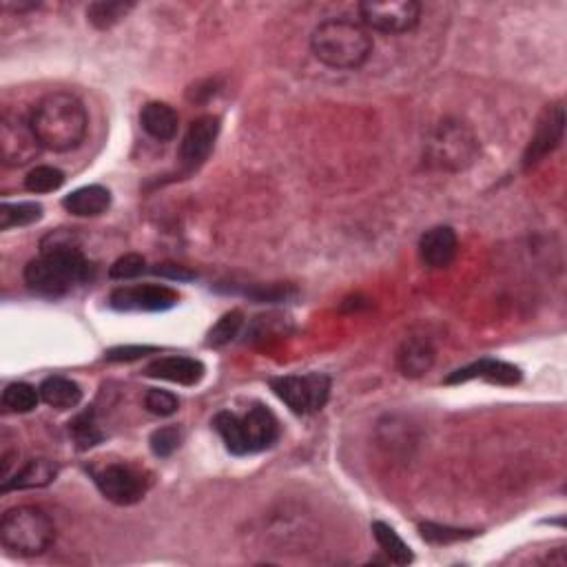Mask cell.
Wrapping results in <instances>:
<instances>
[{
    "label": "cell",
    "mask_w": 567,
    "mask_h": 567,
    "mask_svg": "<svg viewBox=\"0 0 567 567\" xmlns=\"http://www.w3.org/2000/svg\"><path fill=\"white\" fill-rule=\"evenodd\" d=\"M91 264L71 244L67 233H51L40 246V255L25 266V282L34 293L51 297H65L76 286L89 282Z\"/></svg>",
    "instance_id": "cell-1"
},
{
    "label": "cell",
    "mask_w": 567,
    "mask_h": 567,
    "mask_svg": "<svg viewBox=\"0 0 567 567\" xmlns=\"http://www.w3.org/2000/svg\"><path fill=\"white\" fill-rule=\"evenodd\" d=\"M40 147L56 153L78 149L87 136L89 116L82 100L67 91H54L36 102L29 116Z\"/></svg>",
    "instance_id": "cell-2"
},
{
    "label": "cell",
    "mask_w": 567,
    "mask_h": 567,
    "mask_svg": "<svg viewBox=\"0 0 567 567\" xmlns=\"http://www.w3.org/2000/svg\"><path fill=\"white\" fill-rule=\"evenodd\" d=\"M313 56L333 69H359L373 54V38L362 23L348 18H328L311 36Z\"/></svg>",
    "instance_id": "cell-3"
},
{
    "label": "cell",
    "mask_w": 567,
    "mask_h": 567,
    "mask_svg": "<svg viewBox=\"0 0 567 567\" xmlns=\"http://www.w3.org/2000/svg\"><path fill=\"white\" fill-rule=\"evenodd\" d=\"M56 539V525L36 505H18L7 510L0 521V543L18 556L43 554Z\"/></svg>",
    "instance_id": "cell-4"
},
{
    "label": "cell",
    "mask_w": 567,
    "mask_h": 567,
    "mask_svg": "<svg viewBox=\"0 0 567 567\" xmlns=\"http://www.w3.org/2000/svg\"><path fill=\"white\" fill-rule=\"evenodd\" d=\"M479 153V140L461 120H443L432 129L426 142V156L432 167L443 171H463Z\"/></svg>",
    "instance_id": "cell-5"
},
{
    "label": "cell",
    "mask_w": 567,
    "mask_h": 567,
    "mask_svg": "<svg viewBox=\"0 0 567 567\" xmlns=\"http://www.w3.org/2000/svg\"><path fill=\"white\" fill-rule=\"evenodd\" d=\"M273 393L291 408L295 415H315L331 397V379L322 373L286 375L271 379Z\"/></svg>",
    "instance_id": "cell-6"
},
{
    "label": "cell",
    "mask_w": 567,
    "mask_h": 567,
    "mask_svg": "<svg viewBox=\"0 0 567 567\" xmlns=\"http://www.w3.org/2000/svg\"><path fill=\"white\" fill-rule=\"evenodd\" d=\"M362 25L381 34H406L419 25L421 7L412 0H368L359 5Z\"/></svg>",
    "instance_id": "cell-7"
},
{
    "label": "cell",
    "mask_w": 567,
    "mask_h": 567,
    "mask_svg": "<svg viewBox=\"0 0 567 567\" xmlns=\"http://www.w3.org/2000/svg\"><path fill=\"white\" fill-rule=\"evenodd\" d=\"M91 474L102 497L116 505L138 503L147 492V481L142 479V474L125 463H109V466L91 470Z\"/></svg>",
    "instance_id": "cell-8"
},
{
    "label": "cell",
    "mask_w": 567,
    "mask_h": 567,
    "mask_svg": "<svg viewBox=\"0 0 567 567\" xmlns=\"http://www.w3.org/2000/svg\"><path fill=\"white\" fill-rule=\"evenodd\" d=\"M109 304L125 313H160L178 304V293L160 284L122 286L111 293Z\"/></svg>",
    "instance_id": "cell-9"
},
{
    "label": "cell",
    "mask_w": 567,
    "mask_h": 567,
    "mask_svg": "<svg viewBox=\"0 0 567 567\" xmlns=\"http://www.w3.org/2000/svg\"><path fill=\"white\" fill-rule=\"evenodd\" d=\"M40 151V142L29 120L3 118L0 125V158L7 167H23L32 162Z\"/></svg>",
    "instance_id": "cell-10"
},
{
    "label": "cell",
    "mask_w": 567,
    "mask_h": 567,
    "mask_svg": "<svg viewBox=\"0 0 567 567\" xmlns=\"http://www.w3.org/2000/svg\"><path fill=\"white\" fill-rule=\"evenodd\" d=\"M563 133H565V111L559 102V105H552L543 111L528 149L523 153V169L536 167V164L548 156V153L559 147Z\"/></svg>",
    "instance_id": "cell-11"
},
{
    "label": "cell",
    "mask_w": 567,
    "mask_h": 567,
    "mask_svg": "<svg viewBox=\"0 0 567 567\" xmlns=\"http://www.w3.org/2000/svg\"><path fill=\"white\" fill-rule=\"evenodd\" d=\"M220 136V118L202 116L189 127L180 144V162L187 171H195L206 162Z\"/></svg>",
    "instance_id": "cell-12"
},
{
    "label": "cell",
    "mask_w": 567,
    "mask_h": 567,
    "mask_svg": "<svg viewBox=\"0 0 567 567\" xmlns=\"http://www.w3.org/2000/svg\"><path fill=\"white\" fill-rule=\"evenodd\" d=\"M242 428L249 452H262L280 439V424H277L273 412L262 404L249 408V412L242 417Z\"/></svg>",
    "instance_id": "cell-13"
},
{
    "label": "cell",
    "mask_w": 567,
    "mask_h": 567,
    "mask_svg": "<svg viewBox=\"0 0 567 567\" xmlns=\"http://www.w3.org/2000/svg\"><path fill=\"white\" fill-rule=\"evenodd\" d=\"M459 249L457 233L450 226H435L426 231L419 240V255L421 262L430 268H446L455 260Z\"/></svg>",
    "instance_id": "cell-14"
},
{
    "label": "cell",
    "mask_w": 567,
    "mask_h": 567,
    "mask_svg": "<svg viewBox=\"0 0 567 567\" xmlns=\"http://www.w3.org/2000/svg\"><path fill=\"white\" fill-rule=\"evenodd\" d=\"M470 379H486L490 384L514 386L521 381V370L512 364L497 362V359H481V362L455 370V373L446 379V384H466Z\"/></svg>",
    "instance_id": "cell-15"
},
{
    "label": "cell",
    "mask_w": 567,
    "mask_h": 567,
    "mask_svg": "<svg viewBox=\"0 0 567 567\" xmlns=\"http://www.w3.org/2000/svg\"><path fill=\"white\" fill-rule=\"evenodd\" d=\"M435 346L426 337H408L397 350V368L399 373L410 379L424 377L435 366Z\"/></svg>",
    "instance_id": "cell-16"
},
{
    "label": "cell",
    "mask_w": 567,
    "mask_h": 567,
    "mask_svg": "<svg viewBox=\"0 0 567 567\" xmlns=\"http://www.w3.org/2000/svg\"><path fill=\"white\" fill-rule=\"evenodd\" d=\"M153 379H164L173 381V384L182 386H193L204 377V366L198 359L191 357H160L156 362H151L144 370Z\"/></svg>",
    "instance_id": "cell-17"
},
{
    "label": "cell",
    "mask_w": 567,
    "mask_h": 567,
    "mask_svg": "<svg viewBox=\"0 0 567 567\" xmlns=\"http://www.w3.org/2000/svg\"><path fill=\"white\" fill-rule=\"evenodd\" d=\"M140 125L153 140L167 142L173 140L175 133H178L180 118L167 102H149V105H144L140 111Z\"/></svg>",
    "instance_id": "cell-18"
},
{
    "label": "cell",
    "mask_w": 567,
    "mask_h": 567,
    "mask_svg": "<svg viewBox=\"0 0 567 567\" xmlns=\"http://www.w3.org/2000/svg\"><path fill=\"white\" fill-rule=\"evenodd\" d=\"M58 477V466L49 459H32L20 468L12 479H5L0 490H34V488H45L51 481Z\"/></svg>",
    "instance_id": "cell-19"
},
{
    "label": "cell",
    "mask_w": 567,
    "mask_h": 567,
    "mask_svg": "<svg viewBox=\"0 0 567 567\" xmlns=\"http://www.w3.org/2000/svg\"><path fill=\"white\" fill-rule=\"evenodd\" d=\"M63 206L78 218H96V215L105 213L111 206V193L109 189L100 187V184H89V187L76 189L63 200Z\"/></svg>",
    "instance_id": "cell-20"
},
{
    "label": "cell",
    "mask_w": 567,
    "mask_h": 567,
    "mask_svg": "<svg viewBox=\"0 0 567 567\" xmlns=\"http://www.w3.org/2000/svg\"><path fill=\"white\" fill-rule=\"evenodd\" d=\"M40 399L45 401L49 408L56 410H71L80 404L82 399V390L67 377H49L40 384Z\"/></svg>",
    "instance_id": "cell-21"
},
{
    "label": "cell",
    "mask_w": 567,
    "mask_h": 567,
    "mask_svg": "<svg viewBox=\"0 0 567 567\" xmlns=\"http://www.w3.org/2000/svg\"><path fill=\"white\" fill-rule=\"evenodd\" d=\"M373 534H375V541L381 550H384V554L388 556V561L390 563H395V565H410L412 559V550L408 548V545L404 543V539L390 528L388 523L384 521H375L373 523Z\"/></svg>",
    "instance_id": "cell-22"
},
{
    "label": "cell",
    "mask_w": 567,
    "mask_h": 567,
    "mask_svg": "<svg viewBox=\"0 0 567 567\" xmlns=\"http://www.w3.org/2000/svg\"><path fill=\"white\" fill-rule=\"evenodd\" d=\"M213 426L215 430H218V435L224 439L229 452H233V455L237 457L249 455V446H246L240 415H235V412H229V410H222L215 415Z\"/></svg>",
    "instance_id": "cell-23"
},
{
    "label": "cell",
    "mask_w": 567,
    "mask_h": 567,
    "mask_svg": "<svg viewBox=\"0 0 567 567\" xmlns=\"http://www.w3.org/2000/svg\"><path fill=\"white\" fill-rule=\"evenodd\" d=\"M43 218V206L38 202H16L0 204V231L16 229V226H29Z\"/></svg>",
    "instance_id": "cell-24"
},
{
    "label": "cell",
    "mask_w": 567,
    "mask_h": 567,
    "mask_svg": "<svg viewBox=\"0 0 567 567\" xmlns=\"http://www.w3.org/2000/svg\"><path fill=\"white\" fill-rule=\"evenodd\" d=\"M69 432H71V437H74L78 450L94 448L102 439H105V435H102L100 428H98L96 415L91 410L82 412V415H78L74 421H71Z\"/></svg>",
    "instance_id": "cell-25"
},
{
    "label": "cell",
    "mask_w": 567,
    "mask_h": 567,
    "mask_svg": "<svg viewBox=\"0 0 567 567\" xmlns=\"http://www.w3.org/2000/svg\"><path fill=\"white\" fill-rule=\"evenodd\" d=\"M133 9V3H94L87 9V20L96 29H111Z\"/></svg>",
    "instance_id": "cell-26"
},
{
    "label": "cell",
    "mask_w": 567,
    "mask_h": 567,
    "mask_svg": "<svg viewBox=\"0 0 567 567\" xmlns=\"http://www.w3.org/2000/svg\"><path fill=\"white\" fill-rule=\"evenodd\" d=\"M40 401V390H36L34 386L29 384H9L3 393V406L12 412H32Z\"/></svg>",
    "instance_id": "cell-27"
},
{
    "label": "cell",
    "mask_w": 567,
    "mask_h": 567,
    "mask_svg": "<svg viewBox=\"0 0 567 567\" xmlns=\"http://www.w3.org/2000/svg\"><path fill=\"white\" fill-rule=\"evenodd\" d=\"M65 184V173L56 167H36L27 173L25 178V189L29 193L43 195V193H54Z\"/></svg>",
    "instance_id": "cell-28"
},
{
    "label": "cell",
    "mask_w": 567,
    "mask_h": 567,
    "mask_svg": "<svg viewBox=\"0 0 567 567\" xmlns=\"http://www.w3.org/2000/svg\"><path fill=\"white\" fill-rule=\"evenodd\" d=\"M242 324H244V317H242L240 311L226 313V315L220 319V322L211 328V333H209V339H206V344L213 346V348H220V346L231 344L233 339L237 337V333H240Z\"/></svg>",
    "instance_id": "cell-29"
},
{
    "label": "cell",
    "mask_w": 567,
    "mask_h": 567,
    "mask_svg": "<svg viewBox=\"0 0 567 567\" xmlns=\"http://www.w3.org/2000/svg\"><path fill=\"white\" fill-rule=\"evenodd\" d=\"M419 532L428 543H435V545H448V543H455V541H466V539H470V536H474L472 530L448 528V525H437V523H421Z\"/></svg>",
    "instance_id": "cell-30"
},
{
    "label": "cell",
    "mask_w": 567,
    "mask_h": 567,
    "mask_svg": "<svg viewBox=\"0 0 567 567\" xmlns=\"http://www.w3.org/2000/svg\"><path fill=\"white\" fill-rule=\"evenodd\" d=\"M144 408H147L151 415L156 417H171L178 412L180 408V401L175 395H171L169 390H158V388H151L147 397H144Z\"/></svg>",
    "instance_id": "cell-31"
},
{
    "label": "cell",
    "mask_w": 567,
    "mask_h": 567,
    "mask_svg": "<svg viewBox=\"0 0 567 567\" xmlns=\"http://www.w3.org/2000/svg\"><path fill=\"white\" fill-rule=\"evenodd\" d=\"M144 271H147V262H144V257L138 253H129L113 262V266L109 268V277L111 280H133V277L142 275Z\"/></svg>",
    "instance_id": "cell-32"
},
{
    "label": "cell",
    "mask_w": 567,
    "mask_h": 567,
    "mask_svg": "<svg viewBox=\"0 0 567 567\" xmlns=\"http://www.w3.org/2000/svg\"><path fill=\"white\" fill-rule=\"evenodd\" d=\"M151 450H153V455L164 459V457H171L175 450H178L180 446V430L175 428V426H164V428H158L156 432H153L151 439Z\"/></svg>",
    "instance_id": "cell-33"
},
{
    "label": "cell",
    "mask_w": 567,
    "mask_h": 567,
    "mask_svg": "<svg viewBox=\"0 0 567 567\" xmlns=\"http://www.w3.org/2000/svg\"><path fill=\"white\" fill-rule=\"evenodd\" d=\"M156 353V348L151 346H120V348H111L107 350L105 359L107 362H136V359Z\"/></svg>",
    "instance_id": "cell-34"
}]
</instances>
